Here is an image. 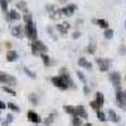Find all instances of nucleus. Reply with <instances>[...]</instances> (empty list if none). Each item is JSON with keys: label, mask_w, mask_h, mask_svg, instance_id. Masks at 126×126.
Here are the masks:
<instances>
[{"label": "nucleus", "mask_w": 126, "mask_h": 126, "mask_svg": "<svg viewBox=\"0 0 126 126\" xmlns=\"http://www.w3.org/2000/svg\"><path fill=\"white\" fill-rule=\"evenodd\" d=\"M0 82L6 85V86H15L16 79L13 76H10V75H8V73L0 71Z\"/></svg>", "instance_id": "obj_3"}, {"label": "nucleus", "mask_w": 126, "mask_h": 126, "mask_svg": "<svg viewBox=\"0 0 126 126\" xmlns=\"http://www.w3.org/2000/svg\"><path fill=\"white\" fill-rule=\"evenodd\" d=\"M97 117L100 121H106V115H105L102 111H97Z\"/></svg>", "instance_id": "obj_31"}, {"label": "nucleus", "mask_w": 126, "mask_h": 126, "mask_svg": "<svg viewBox=\"0 0 126 126\" xmlns=\"http://www.w3.org/2000/svg\"><path fill=\"white\" fill-rule=\"evenodd\" d=\"M56 115H57V113H56V112H53V113H52L49 117H47V119H46V121H44L46 126H49V125H50L52 122L54 121V119H56Z\"/></svg>", "instance_id": "obj_22"}, {"label": "nucleus", "mask_w": 126, "mask_h": 126, "mask_svg": "<svg viewBox=\"0 0 126 126\" xmlns=\"http://www.w3.org/2000/svg\"><path fill=\"white\" fill-rule=\"evenodd\" d=\"M96 102L100 105V106L102 107L103 106V102H105V98H103V94L101 93V92H97V94H96Z\"/></svg>", "instance_id": "obj_19"}, {"label": "nucleus", "mask_w": 126, "mask_h": 126, "mask_svg": "<svg viewBox=\"0 0 126 126\" xmlns=\"http://www.w3.org/2000/svg\"><path fill=\"white\" fill-rule=\"evenodd\" d=\"M109 117H110V120L113 121V122H119V121H120V117L117 116V113L115 112L113 110H109Z\"/></svg>", "instance_id": "obj_15"}, {"label": "nucleus", "mask_w": 126, "mask_h": 126, "mask_svg": "<svg viewBox=\"0 0 126 126\" xmlns=\"http://www.w3.org/2000/svg\"><path fill=\"white\" fill-rule=\"evenodd\" d=\"M12 35L15 37V38H22L23 37V29L20 25H16L12 29Z\"/></svg>", "instance_id": "obj_12"}, {"label": "nucleus", "mask_w": 126, "mask_h": 126, "mask_svg": "<svg viewBox=\"0 0 126 126\" xmlns=\"http://www.w3.org/2000/svg\"><path fill=\"white\" fill-rule=\"evenodd\" d=\"M24 72L27 73V75H28V76H29L30 78H35V77H37V75H35V73H34L33 71H30L29 68H27V67L24 68Z\"/></svg>", "instance_id": "obj_29"}, {"label": "nucleus", "mask_w": 126, "mask_h": 126, "mask_svg": "<svg viewBox=\"0 0 126 126\" xmlns=\"http://www.w3.org/2000/svg\"><path fill=\"white\" fill-rule=\"evenodd\" d=\"M85 126H92V124H88V122H87V124H86Z\"/></svg>", "instance_id": "obj_43"}, {"label": "nucleus", "mask_w": 126, "mask_h": 126, "mask_svg": "<svg viewBox=\"0 0 126 126\" xmlns=\"http://www.w3.org/2000/svg\"><path fill=\"white\" fill-rule=\"evenodd\" d=\"M76 10H77V5L76 4H69V5L61 9V14L64 15V16H72Z\"/></svg>", "instance_id": "obj_5"}, {"label": "nucleus", "mask_w": 126, "mask_h": 126, "mask_svg": "<svg viewBox=\"0 0 126 126\" xmlns=\"http://www.w3.org/2000/svg\"><path fill=\"white\" fill-rule=\"evenodd\" d=\"M32 53H33L34 56L40 54V53H39V50L37 49V47H35V44H34V43H32Z\"/></svg>", "instance_id": "obj_34"}, {"label": "nucleus", "mask_w": 126, "mask_h": 126, "mask_svg": "<svg viewBox=\"0 0 126 126\" xmlns=\"http://www.w3.org/2000/svg\"><path fill=\"white\" fill-rule=\"evenodd\" d=\"M23 19H24V22L25 23H30V22H33V16H32L30 13H25L23 15Z\"/></svg>", "instance_id": "obj_28"}, {"label": "nucleus", "mask_w": 126, "mask_h": 126, "mask_svg": "<svg viewBox=\"0 0 126 126\" xmlns=\"http://www.w3.org/2000/svg\"><path fill=\"white\" fill-rule=\"evenodd\" d=\"M93 23H96L98 27L101 28H105V29H109V23L106 22V20H103V19H93L92 20Z\"/></svg>", "instance_id": "obj_14"}, {"label": "nucleus", "mask_w": 126, "mask_h": 126, "mask_svg": "<svg viewBox=\"0 0 126 126\" xmlns=\"http://www.w3.org/2000/svg\"><path fill=\"white\" fill-rule=\"evenodd\" d=\"M52 83L61 88V90H67L68 87L71 88H75V83L72 82L69 75L66 72V68H62V75L61 76H57V77H53L52 78Z\"/></svg>", "instance_id": "obj_1"}, {"label": "nucleus", "mask_w": 126, "mask_h": 126, "mask_svg": "<svg viewBox=\"0 0 126 126\" xmlns=\"http://www.w3.org/2000/svg\"><path fill=\"white\" fill-rule=\"evenodd\" d=\"M33 43L35 44V47H37V49L39 50V53H46V52L48 50V48H47V46L43 43V42H40V40H34Z\"/></svg>", "instance_id": "obj_11"}, {"label": "nucleus", "mask_w": 126, "mask_h": 126, "mask_svg": "<svg viewBox=\"0 0 126 126\" xmlns=\"http://www.w3.org/2000/svg\"><path fill=\"white\" fill-rule=\"evenodd\" d=\"M25 35L30 39V40H37V27L33 22H30V23H25Z\"/></svg>", "instance_id": "obj_2"}, {"label": "nucleus", "mask_w": 126, "mask_h": 126, "mask_svg": "<svg viewBox=\"0 0 126 126\" xmlns=\"http://www.w3.org/2000/svg\"><path fill=\"white\" fill-rule=\"evenodd\" d=\"M120 53H121V54H125V53H126V48H125V46H121V47H120Z\"/></svg>", "instance_id": "obj_40"}, {"label": "nucleus", "mask_w": 126, "mask_h": 126, "mask_svg": "<svg viewBox=\"0 0 126 126\" xmlns=\"http://www.w3.org/2000/svg\"><path fill=\"white\" fill-rule=\"evenodd\" d=\"M4 109H6V103L3 102V101H0V110H4Z\"/></svg>", "instance_id": "obj_39"}, {"label": "nucleus", "mask_w": 126, "mask_h": 126, "mask_svg": "<svg viewBox=\"0 0 126 126\" xmlns=\"http://www.w3.org/2000/svg\"><path fill=\"white\" fill-rule=\"evenodd\" d=\"M78 64H79L81 67H83V68L88 69V71L92 69V63H91L90 61H87L85 57H81V58L78 59Z\"/></svg>", "instance_id": "obj_9"}, {"label": "nucleus", "mask_w": 126, "mask_h": 126, "mask_svg": "<svg viewBox=\"0 0 126 126\" xmlns=\"http://www.w3.org/2000/svg\"><path fill=\"white\" fill-rule=\"evenodd\" d=\"M72 37L75 38V39H77V38H79V37H81V33H79V32H75V33L72 34Z\"/></svg>", "instance_id": "obj_38"}, {"label": "nucleus", "mask_w": 126, "mask_h": 126, "mask_svg": "<svg viewBox=\"0 0 126 126\" xmlns=\"http://www.w3.org/2000/svg\"><path fill=\"white\" fill-rule=\"evenodd\" d=\"M64 111H66V112H68L69 115H72V116H77L76 107L71 106V105H67V106H64Z\"/></svg>", "instance_id": "obj_16"}, {"label": "nucleus", "mask_w": 126, "mask_h": 126, "mask_svg": "<svg viewBox=\"0 0 126 126\" xmlns=\"http://www.w3.org/2000/svg\"><path fill=\"white\" fill-rule=\"evenodd\" d=\"M13 120H14L13 115H10V113H9V115H6V120H5V121H8V122L10 124V122H13Z\"/></svg>", "instance_id": "obj_37"}, {"label": "nucleus", "mask_w": 126, "mask_h": 126, "mask_svg": "<svg viewBox=\"0 0 126 126\" xmlns=\"http://www.w3.org/2000/svg\"><path fill=\"white\" fill-rule=\"evenodd\" d=\"M9 15H10V19H12V20H19L20 19V15L18 14V12H16V10H10V12H9Z\"/></svg>", "instance_id": "obj_20"}, {"label": "nucleus", "mask_w": 126, "mask_h": 126, "mask_svg": "<svg viewBox=\"0 0 126 126\" xmlns=\"http://www.w3.org/2000/svg\"><path fill=\"white\" fill-rule=\"evenodd\" d=\"M50 19H53V20H57L59 16H62V14H61V9H56L54 12H52L50 13Z\"/></svg>", "instance_id": "obj_18"}, {"label": "nucleus", "mask_w": 126, "mask_h": 126, "mask_svg": "<svg viewBox=\"0 0 126 126\" xmlns=\"http://www.w3.org/2000/svg\"><path fill=\"white\" fill-rule=\"evenodd\" d=\"M76 111H77V116H79L81 119H87L88 117V113L86 111V109L82 106V105H79V106L76 107Z\"/></svg>", "instance_id": "obj_10"}, {"label": "nucleus", "mask_w": 126, "mask_h": 126, "mask_svg": "<svg viewBox=\"0 0 126 126\" xmlns=\"http://www.w3.org/2000/svg\"><path fill=\"white\" fill-rule=\"evenodd\" d=\"M72 125H73V126H82V120H81V117L75 116V117H73V120H72Z\"/></svg>", "instance_id": "obj_24"}, {"label": "nucleus", "mask_w": 126, "mask_h": 126, "mask_svg": "<svg viewBox=\"0 0 126 126\" xmlns=\"http://www.w3.org/2000/svg\"><path fill=\"white\" fill-rule=\"evenodd\" d=\"M96 62H97L98 68H100L101 72L109 71V68L111 66V61L110 59H106V58H96Z\"/></svg>", "instance_id": "obj_4"}, {"label": "nucleus", "mask_w": 126, "mask_h": 126, "mask_svg": "<svg viewBox=\"0 0 126 126\" xmlns=\"http://www.w3.org/2000/svg\"><path fill=\"white\" fill-rule=\"evenodd\" d=\"M125 25H126V22H125Z\"/></svg>", "instance_id": "obj_44"}, {"label": "nucleus", "mask_w": 126, "mask_h": 126, "mask_svg": "<svg viewBox=\"0 0 126 126\" xmlns=\"http://www.w3.org/2000/svg\"><path fill=\"white\" fill-rule=\"evenodd\" d=\"M1 125H3V126H9V122H8V121H3Z\"/></svg>", "instance_id": "obj_42"}, {"label": "nucleus", "mask_w": 126, "mask_h": 126, "mask_svg": "<svg viewBox=\"0 0 126 126\" xmlns=\"http://www.w3.org/2000/svg\"><path fill=\"white\" fill-rule=\"evenodd\" d=\"M57 29H58L59 33H61V34H63V35L67 34V32H68V28H67L64 24H58V25H57Z\"/></svg>", "instance_id": "obj_21"}, {"label": "nucleus", "mask_w": 126, "mask_h": 126, "mask_svg": "<svg viewBox=\"0 0 126 126\" xmlns=\"http://www.w3.org/2000/svg\"><path fill=\"white\" fill-rule=\"evenodd\" d=\"M90 106H91L93 110H96V111H100V109H101V106H100V105H98L96 101H92V102L90 103Z\"/></svg>", "instance_id": "obj_30"}, {"label": "nucleus", "mask_w": 126, "mask_h": 126, "mask_svg": "<svg viewBox=\"0 0 126 126\" xmlns=\"http://www.w3.org/2000/svg\"><path fill=\"white\" fill-rule=\"evenodd\" d=\"M46 9H47V12L52 13V12H54V10H56V6L50 4V5H47V6H46Z\"/></svg>", "instance_id": "obj_36"}, {"label": "nucleus", "mask_w": 126, "mask_h": 126, "mask_svg": "<svg viewBox=\"0 0 126 126\" xmlns=\"http://www.w3.org/2000/svg\"><path fill=\"white\" fill-rule=\"evenodd\" d=\"M94 49H96V46H94L93 43H92V44H90V46H88V48H87L88 53H91V54H93V53H94Z\"/></svg>", "instance_id": "obj_35"}, {"label": "nucleus", "mask_w": 126, "mask_h": 126, "mask_svg": "<svg viewBox=\"0 0 126 126\" xmlns=\"http://www.w3.org/2000/svg\"><path fill=\"white\" fill-rule=\"evenodd\" d=\"M27 116H28V120H29V121H32L33 124H39V122H42L40 116H39V115H38L37 112H34V111H28Z\"/></svg>", "instance_id": "obj_7"}, {"label": "nucleus", "mask_w": 126, "mask_h": 126, "mask_svg": "<svg viewBox=\"0 0 126 126\" xmlns=\"http://www.w3.org/2000/svg\"><path fill=\"white\" fill-rule=\"evenodd\" d=\"M40 57H42V59H43L44 66H46V67H49V66H50V59H49L48 54H47V53H40Z\"/></svg>", "instance_id": "obj_17"}, {"label": "nucleus", "mask_w": 126, "mask_h": 126, "mask_svg": "<svg viewBox=\"0 0 126 126\" xmlns=\"http://www.w3.org/2000/svg\"><path fill=\"white\" fill-rule=\"evenodd\" d=\"M110 81L112 82V85L116 87V88H120V85H121V77L117 72H112L110 75Z\"/></svg>", "instance_id": "obj_6"}, {"label": "nucleus", "mask_w": 126, "mask_h": 126, "mask_svg": "<svg viewBox=\"0 0 126 126\" xmlns=\"http://www.w3.org/2000/svg\"><path fill=\"white\" fill-rule=\"evenodd\" d=\"M16 8H18V10L27 12V3H25V1H19V3L16 4Z\"/></svg>", "instance_id": "obj_25"}, {"label": "nucleus", "mask_w": 126, "mask_h": 126, "mask_svg": "<svg viewBox=\"0 0 126 126\" xmlns=\"http://www.w3.org/2000/svg\"><path fill=\"white\" fill-rule=\"evenodd\" d=\"M83 92H85L86 94H88V93H90V88H88L87 86H85V87H83Z\"/></svg>", "instance_id": "obj_41"}, {"label": "nucleus", "mask_w": 126, "mask_h": 126, "mask_svg": "<svg viewBox=\"0 0 126 126\" xmlns=\"http://www.w3.org/2000/svg\"><path fill=\"white\" fill-rule=\"evenodd\" d=\"M103 35H105V38H106V39H111V38L113 37V30L110 29V28L106 29V30H105V34H103Z\"/></svg>", "instance_id": "obj_26"}, {"label": "nucleus", "mask_w": 126, "mask_h": 126, "mask_svg": "<svg viewBox=\"0 0 126 126\" xmlns=\"http://www.w3.org/2000/svg\"><path fill=\"white\" fill-rule=\"evenodd\" d=\"M116 101L120 105V107L126 106V92H117L116 94Z\"/></svg>", "instance_id": "obj_8"}, {"label": "nucleus", "mask_w": 126, "mask_h": 126, "mask_svg": "<svg viewBox=\"0 0 126 126\" xmlns=\"http://www.w3.org/2000/svg\"><path fill=\"white\" fill-rule=\"evenodd\" d=\"M6 107H8V109H10L12 111H14V112H19V111H20V109H19V107L16 106L15 103H13V102H8Z\"/></svg>", "instance_id": "obj_23"}, {"label": "nucleus", "mask_w": 126, "mask_h": 126, "mask_svg": "<svg viewBox=\"0 0 126 126\" xmlns=\"http://www.w3.org/2000/svg\"><path fill=\"white\" fill-rule=\"evenodd\" d=\"M77 76H78V78L81 79V82H82V83H85V85H86V78H85V75H83L82 72L77 71Z\"/></svg>", "instance_id": "obj_32"}, {"label": "nucleus", "mask_w": 126, "mask_h": 126, "mask_svg": "<svg viewBox=\"0 0 126 126\" xmlns=\"http://www.w3.org/2000/svg\"><path fill=\"white\" fill-rule=\"evenodd\" d=\"M1 88H3V91H4V92H6V93H10V94H13V96H15V94H16V92H15L13 88H10L9 86H3Z\"/></svg>", "instance_id": "obj_27"}, {"label": "nucleus", "mask_w": 126, "mask_h": 126, "mask_svg": "<svg viewBox=\"0 0 126 126\" xmlns=\"http://www.w3.org/2000/svg\"><path fill=\"white\" fill-rule=\"evenodd\" d=\"M18 53L15 50H8V53H6V61L8 62H14L18 59Z\"/></svg>", "instance_id": "obj_13"}, {"label": "nucleus", "mask_w": 126, "mask_h": 126, "mask_svg": "<svg viewBox=\"0 0 126 126\" xmlns=\"http://www.w3.org/2000/svg\"><path fill=\"white\" fill-rule=\"evenodd\" d=\"M29 100L32 101V103H33V105H37L38 103V98H37V96H35L34 93H32L30 96H29Z\"/></svg>", "instance_id": "obj_33"}]
</instances>
